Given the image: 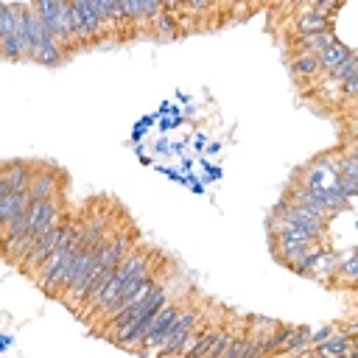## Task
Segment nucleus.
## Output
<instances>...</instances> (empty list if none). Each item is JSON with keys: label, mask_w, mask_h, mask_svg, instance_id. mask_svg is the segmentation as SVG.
<instances>
[{"label": "nucleus", "mask_w": 358, "mask_h": 358, "mask_svg": "<svg viewBox=\"0 0 358 358\" xmlns=\"http://www.w3.org/2000/svg\"><path fill=\"white\" fill-rule=\"evenodd\" d=\"M291 182L305 185V187H308L330 213H336V215L350 210V196H347V193L341 190V185H338V168H336L330 151H322V154H316L313 159L296 165L294 173H291Z\"/></svg>", "instance_id": "obj_1"}, {"label": "nucleus", "mask_w": 358, "mask_h": 358, "mask_svg": "<svg viewBox=\"0 0 358 358\" xmlns=\"http://www.w3.org/2000/svg\"><path fill=\"white\" fill-rule=\"evenodd\" d=\"M210 302H213V296H204L201 291H190V299H187V305H185V310L176 316V322L168 327V333H165V341H162V347L157 350V355H179L182 352V347H185V341L190 338V333L201 324V319L207 316V310H210Z\"/></svg>", "instance_id": "obj_2"}, {"label": "nucleus", "mask_w": 358, "mask_h": 358, "mask_svg": "<svg viewBox=\"0 0 358 358\" xmlns=\"http://www.w3.org/2000/svg\"><path fill=\"white\" fill-rule=\"evenodd\" d=\"M31 6L39 11V17L48 25V31L56 36V42L62 45V50L67 56L81 53L78 39H76V28H73V6H70V0H31Z\"/></svg>", "instance_id": "obj_3"}, {"label": "nucleus", "mask_w": 358, "mask_h": 358, "mask_svg": "<svg viewBox=\"0 0 358 358\" xmlns=\"http://www.w3.org/2000/svg\"><path fill=\"white\" fill-rule=\"evenodd\" d=\"M73 218H76V210H70V213H67V215H64V218H62V221H59L56 227H50V229H48V232L42 235V238H36V241H34L31 252H28V255H25V260H22V263L17 266V271H20L22 277L34 280L36 268H39V266H42V263L48 260V255H50V252H53V249L59 246V241H62V238H64V232L70 229Z\"/></svg>", "instance_id": "obj_4"}, {"label": "nucleus", "mask_w": 358, "mask_h": 358, "mask_svg": "<svg viewBox=\"0 0 358 358\" xmlns=\"http://www.w3.org/2000/svg\"><path fill=\"white\" fill-rule=\"evenodd\" d=\"M36 165H39V159H6L3 171H0V193L31 190Z\"/></svg>", "instance_id": "obj_5"}, {"label": "nucleus", "mask_w": 358, "mask_h": 358, "mask_svg": "<svg viewBox=\"0 0 358 358\" xmlns=\"http://www.w3.org/2000/svg\"><path fill=\"white\" fill-rule=\"evenodd\" d=\"M330 154H333V162L338 168V185H341V190L350 199H358V159L352 157V151L344 143H338L336 148H330Z\"/></svg>", "instance_id": "obj_6"}, {"label": "nucleus", "mask_w": 358, "mask_h": 358, "mask_svg": "<svg viewBox=\"0 0 358 358\" xmlns=\"http://www.w3.org/2000/svg\"><path fill=\"white\" fill-rule=\"evenodd\" d=\"M109 34H112V45H126L131 42V31H129V22H126V14H123V6L120 0H95Z\"/></svg>", "instance_id": "obj_7"}, {"label": "nucleus", "mask_w": 358, "mask_h": 358, "mask_svg": "<svg viewBox=\"0 0 358 358\" xmlns=\"http://www.w3.org/2000/svg\"><path fill=\"white\" fill-rule=\"evenodd\" d=\"M288 73H291V78L296 81V87L305 90V84H308V81H316L324 70H322L319 53H296V56H291V62H288Z\"/></svg>", "instance_id": "obj_8"}, {"label": "nucleus", "mask_w": 358, "mask_h": 358, "mask_svg": "<svg viewBox=\"0 0 358 358\" xmlns=\"http://www.w3.org/2000/svg\"><path fill=\"white\" fill-rule=\"evenodd\" d=\"M294 34H322V31H330L333 28V17L310 8V6H302L291 22Z\"/></svg>", "instance_id": "obj_9"}, {"label": "nucleus", "mask_w": 358, "mask_h": 358, "mask_svg": "<svg viewBox=\"0 0 358 358\" xmlns=\"http://www.w3.org/2000/svg\"><path fill=\"white\" fill-rule=\"evenodd\" d=\"M333 39H336L333 31H322V34H294V36L288 39V45H291L294 56H296V53H322Z\"/></svg>", "instance_id": "obj_10"}, {"label": "nucleus", "mask_w": 358, "mask_h": 358, "mask_svg": "<svg viewBox=\"0 0 358 358\" xmlns=\"http://www.w3.org/2000/svg\"><path fill=\"white\" fill-rule=\"evenodd\" d=\"M31 190H17V193H0V224L11 221L14 215H25L31 210Z\"/></svg>", "instance_id": "obj_11"}, {"label": "nucleus", "mask_w": 358, "mask_h": 358, "mask_svg": "<svg viewBox=\"0 0 358 358\" xmlns=\"http://www.w3.org/2000/svg\"><path fill=\"white\" fill-rule=\"evenodd\" d=\"M330 291L338 288V291H358V255H350V257H341L330 285Z\"/></svg>", "instance_id": "obj_12"}, {"label": "nucleus", "mask_w": 358, "mask_h": 358, "mask_svg": "<svg viewBox=\"0 0 358 358\" xmlns=\"http://www.w3.org/2000/svg\"><path fill=\"white\" fill-rule=\"evenodd\" d=\"M120 6L126 14L131 39H145V6H143V0H120Z\"/></svg>", "instance_id": "obj_13"}, {"label": "nucleus", "mask_w": 358, "mask_h": 358, "mask_svg": "<svg viewBox=\"0 0 358 358\" xmlns=\"http://www.w3.org/2000/svg\"><path fill=\"white\" fill-rule=\"evenodd\" d=\"M350 347H352L350 333L336 330L330 338H324V341L313 344V347H310V352H313V355H350Z\"/></svg>", "instance_id": "obj_14"}, {"label": "nucleus", "mask_w": 358, "mask_h": 358, "mask_svg": "<svg viewBox=\"0 0 358 358\" xmlns=\"http://www.w3.org/2000/svg\"><path fill=\"white\" fill-rule=\"evenodd\" d=\"M350 56H352V50H350L341 39H333V42L319 53V62H322V70L330 73V70H336L341 62H347Z\"/></svg>", "instance_id": "obj_15"}, {"label": "nucleus", "mask_w": 358, "mask_h": 358, "mask_svg": "<svg viewBox=\"0 0 358 358\" xmlns=\"http://www.w3.org/2000/svg\"><path fill=\"white\" fill-rule=\"evenodd\" d=\"M0 53L6 62H28L22 45L17 42V36H0Z\"/></svg>", "instance_id": "obj_16"}, {"label": "nucleus", "mask_w": 358, "mask_h": 358, "mask_svg": "<svg viewBox=\"0 0 358 358\" xmlns=\"http://www.w3.org/2000/svg\"><path fill=\"white\" fill-rule=\"evenodd\" d=\"M355 70H358V53H352L347 62H341L336 70H330V76H333L336 81H344V78H350Z\"/></svg>", "instance_id": "obj_17"}, {"label": "nucleus", "mask_w": 358, "mask_h": 358, "mask_svg": "<svg viewBox=\"0 0 358 358\" xmlns=\"http://www.w3.org/2000/svg\"><path fill=\"white\" fill-rule=\"evenodd\" d=\"M341 98L344 101H358V70L341 81Z\"/></svg>", "instance_id": "obj_18"}, {"label": "nucleus", "mask_w": 358, "mask_h": 358, "mask_svg": "<svg viewBox=\"0 0 358 358\" xmlns=\"http://www.w3.org/2000/svg\"><path fill=\"white\" fill-rule=\"evenodd\" d=\"M185 3H187V0H165V11H168V14H176V17L182 20V17H185Z\"/></svg>", "instance_id": "obj_19"}, {"label": "nucleus", "mask_w": 358, "mask_h": 358, "mask_svg": "<svg viewBox=\"0 0 358 358\" xmlns=\"http://www.w3.org/2000/svg\"><path fill=\"white\" fill-rule=\"evenodd\" d=\"M271 3H274V6H277V8H282V6H288V3H291V0H271Z\"/></svg>", "instance_id": "obj_20"}]
</instances>
